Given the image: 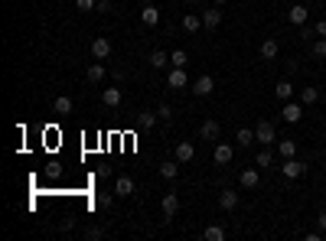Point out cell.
<instances>
[{
	"instance_id": "cell-1",
	"label": "cell",
	"mask_w": 326,
	"mask_h": 241,
	"mask_svg": "<svg viewBox=\"0 0 326 241\" xmlns=\"http://www.w3.org/2000/svg\"><path fill=\"white\" fill-rule=\"evenodd\" d=\"M254 137H258V144H261V147L277 144V130H274V124H271V121H261L258 127H254Z\"/></svg>"
},
{
	"instance_id": "cell-2",
	"label": "cell",
	"mask_w": 326,
	"mask_h": 241,
	"mask_svg": "<svg viewBox=\"0 0 326 241\" xmlns=\"http://www.w3.org/2000/svg\"><path fill=\"white\" fill-rule=\"evenodd\" d=\"M280 173L287 176V180H297V176H303L307 173V163H300L297 157H290V160H284V166H280Z\"/></svg>"
},
{
	"instance_id": "cell-3",
	"label": "cell",
	"mask_w": 326,
	"mask_h": 241,
	"mask_svg": "<svg viewBox=\"0 0 326 241\" xmlns=\"http://www.w3.org/2000/svg\"><path fill=\"white\" fill-rule=\"evenodd\" d=\"M280 118H284L287 124H297L303 118V104L300 101H284V111H280Z\"/></svg>"
},
{
	"instance_id": "cell-4",
	"label": "cell",
	"mask_w": 326,
	"mask_h": 241,
	"mask_svg": "<svg viewBox=\"0 0 326 241\" xmlns=\"http://www.w3.org/2000/svg\"><path fill=\"white\" fill-rule=\"evenodd\" d=\"M212 92H215V82H212V75H199L196 82H192V95L206 98V95H212Z\"/></svg>"
},
{
	"instance_id": "cell-5",
	"label": "cell",
	"mask_w": 326,
	"mask_h": 241,
	"mask_svg": "<svg viewBox=\"0 0 326 241\" xmlns=\"http://www.w3.org/2000/svg\"><path fill=\"white\" fill-rule=\"evenodd\" d=\"M92 56L95 59H108L111 56V39L108 36H95L92 39Z\"/></svg>"
},
{
	"instance_id": "cell-6",
	"label": "cell",
	"mask_w": 326,
	"mask_h": 241,
	"mask_svg": "<svg viewBox=\"0 0 326 241\" xmlns=\"http://www.w3.org/2000/svg\"><path fill=\"white\" fill-rule=\"evenodd\" d=\"M307 16H310V10H307L303 4H294V7L287 10V20L294 23V26H307Z\"/></svg>"
},
{
	"instance_id": "cell-7",
	"label": "cell",
	"mask_w": 326,
	"mask_h": 241,
	"mask_svg": "<svg viewBox=\"0 0 326 241\" xmlns=\"http://www.w3.org/2000/svg\"><path fill=\"white\" fill-rule=\"evenodd\" d=\"M219 23H222V7L202 10V26H206V30H219Z\"/></svg>"
},
{
	"instance_id": "cell-8",
	"label": "cell",
	"mask_w": 326,
	"mask_h": 241,
	"mask_svg": "<svg viewBox=\"0 0 326 241\" xmlns=\"http://www.w3.org/2000/svg\"><path fill=\"white\" fill-rule=\"evenodd\" d=\"M215 163L219 166H225V163H232V157H235V147L232 144H215Z\"/></svg>"
},
{
	"instance_id": "cell-9",
	"label": "cell",
	"mask_w": 326,
	"mask_h": 241,
	"mask_svg": "<svg viewBox=\"0 0 326 241\" xmlns=\"http://www.w3.org/2000/svg\"><path fill=\"white\" fill-rule=\"evenodd\" d=\"M238 180H242V186H245V189H254V186L261 183V173H258V166H248V169H242V176H238Z\"/></svg>"
},
{
	"instance_id": "cell-10",
	"label": "cell",
	"mask_w": 326,
	"mask_h": 241,
	"mask_svg": "<svg viewBox=\"0 0 326 241\" xmlns=\"http://www.w3.org/2000/svg\"><path fill=\"white\" fill-rule=\"evenodd\" d=\"M140 23H144V26H157V23H160V10H157L154 4H144V10H140Z\"/></svg>"
},
{
	"instance_id": "cell-11",
	"label": "cell",
	"mask_w": 326,
	"mask_h": 241,
	"mask_svg": "<svg viewBox=\"0 0 326 241\" xmlns=\"http://www.w3.org/2000/svg\"><path fill=\"white\" fill-rule=\"evenodd\" d=\"M192 157H196V147H192L189 140H180V144H176V160H180V163H189Z\"/></svg>"
},
{
	"instance_id": "cell-12",
	"label": "cell",
	"mask_w": 326,
	"mask_h": 241,
	"mask_svg": "<svg viewBox=\"0 0 326 241\" xmlns=\"http://www.w3.org/2000/svg\"><path fill=\"white\" fill-rule=\"evenodd\" d=\"M131 192H134V180H131V176H118V183H114V195L127 199Z\"/></svg>"
},
{
	"instance_id": "cell-13",
	"label": "cell",
	"mask_w": 326,
	"mask_h": 241,
	"mask_svg": "<svg viewBox=\"0 0 326 241\" xmlns=\"http://www.w3.org/2000/svg\"><path fill=\"white\" fill-rule=\"evenodd\" d=\"M176 209H180V195H176V192H166V195H163V218H173Z\"/></svg>"
},
{
	"instance_id": "cell-14",
	"label": "cell",
	"mask_w": 326,
	"mask_h": 241,
	"mask_svg": "<svg viewBox=\"0 0 326 241\" xmlns=\"http://www.w3.org/2000/svg\"><path fill=\"white\" fill-rule=\"evenodd\" d=\"M166 85H170V88H186V85H189V78H186V72H183V69H176V65H173V72L166 75Z\"/></svg>"
},
{
	"instance_id": "cell-15",
	"label": "cell",
	"mask_w": 326,
	"mask_h": 241,
	"mask_svg": "<svg viewBox=\"0 0 326 241\" xmlns=\"http://www.w3.org/2000/svg\"><path fill=\"white\" fill-rule=\"evenodd\" d=\"M199 137H202V140H219V121H202Z\"/></svg>"
},
{
	"instance_id": "cell-16",
	"label": "cell",
	"mask_w": 326,
	"mask_h": 241,
	"mask_svg": "<svg viewBox=\"0 0 326 241\" xmlns=\"http://www.w3.org/2000/svg\"><path fill=\"white\" fill-rule=\"evenodd\" d=\"M121 98H124V95H121V88H104V92H101V101L108 104V108H118Z\"/></svg>"
},
{
	"instance_id": "cell-17",
	"label": "cell",
	"mask_w": 326,
	"mask_h": 241,
	"mask_svg": "<svg viewBox=\"0 0 326 241\" xmlns=\"http://www.w3.org/2000/svg\"><path fill=\"white\" fill-rule=\"evenodd\" d=\"M219 205H222L225 212H232V209H238V192H232V189H225L222 195H219Z\"/></svg>"
},
{
	"instance_id": "cell-18",
	"label": "cell",
	"mask_w": 326,
	"mask_h": 241,
	"mask_svg": "<svg viewBox=\"0 0 326 241\" xmlns=\"http://www.w3.org/2000/svg\"><path fill=\"white\" fill-rule=\"evenodd\" d=\"M277 52H280L277 39H264L261 42V59H277Z\"/></svg>"
},
{
	"instance_id": "cell-19",
	"label": "cell",
	"mask_w": 326,
	"mask_h": 241,
	"mask_svg": "<svg viewBox=\"0 0 326 241\" xmlns=\"http://www.w3.org/2000/svg\"><path fill=\"white\" fill-rule=\"evenodd\" d=\"M254 140H258V137H254V130H251V127H242L238 134H235V144H238V147H251Z\"/></svg>"
},
{
	"instance_id": "cell-20",
	"label": "cell",
	"mask_w": 326,
	"mask_h": 241,
	"mask_svg": "<svg viewBox=\"0 0 326 241\" xmlns=\"http://www.w3.org/2000/svg\"><path fill=\"white\" fill-rule=\"evenodd\" d=\"M202 241H225V228H219V225L202 228Z\"/></svg>"
},
{
	"instance_id": "cell-21",
	"label": "cell",
	"mask_w": 326,
	"mask_h": 241,
	"mask_svg": "<svg viewBox=\"0 0 326 241\" xmlns=\"http://www.w3.org/2000/svg\"><path fill=\"white\" fill-rule=\"evenodd\" d=\"M104 75H108V72H104V65H101V59L98 62H95V65H88V82H95V85H101V78Z\"/></svg>"
},
{
	"instance_id": "cell-22",
	"label": "cell",
	"mask_w": 326,
	"mask_h": 241,
	"mask_svg": "<svg viewBox=\"0 0 326 241\" xmlns=\"http://www.w3.org/2000/svg\"><path fill=\"white\" fill-rule=\"evenodd\" d=\"M199 26H202V16H196V13L183 16V30H186V33H199Z\"/></svg>"
},
{
	"instance_id": "cell-23",
	"label": "cell",
	"mask_w": 326,
	"mask_h": 241,
	"mask_svg": "<svg viewBox=\"0 0 326 241\" xmlns=\"http://www.w3.org/2000/svg\"><path fill=\"white\" fill-rule=\"evenodd\" d=\"M277 150H280V157H284V160L297 157V144H294V140H284V137H280V140H277Z\"/></svg>"
},
{
	"instance_id": "cell-24",
	"label": "cell",
	"mask_w": 326,
	"mask_h": 241,
	"mask_svg": "<svg viewBox=\"0 0 326 241\" xmlns=\"http://www.w3.org/2000/svg\"><path fill=\"white\" fill-rule=\"evenodd\" d=\"M150 65H154V69H166V65H170V56L160 52V49H154V52H150Z\"/></svg>"
},
{
	"instance_id": "cell-25",
	"label": "cell",
	"mask_w": 326,
	"mask_h": 241,
	"mask_svg": "<svg viewBox=\"0 0 326 241\" xmlns=\"http://www.w3.org/2000/svg\"><path fill=\"white\" fill-rule=\"evenodd\" d=\"M274 95H277V101H290V95H294V85H290V82H277Z\"/></svg>"
},
{
	"instance_id": "cell-26",
	"label": "cell",
	"mask_w": 326,
	"mask_h": 241,
	"mask_svg": "<svg viewBox=\"0 0 326 241\" xmlns=\"http://www.w3.org/2000/svg\"><path fill=\"white\" fill-rule=\"evenodd\" d=\"M316 98H320V88H303L300 92V104L307 108V104H316Z\"/></svg>"
},
{
	"instance_id": "cell-27",
	"label": "cell",
	"mask_w": 326,
	"mask_h": 241,
	"mask_svg": "<svg viewBox=\"0 0 326 241\" xmlns=\"http://www.w3.org/2000/svg\"><path fill=\"white\" fill-rule=\"evenodd\" d=\"M157 121H160V114H157V111H144V114L137 118V124H140V127H154Z\"/></svg>"
},
{
	"instance_id": "cell-28",
	"label": "cell",
	"mask_w": 326,
	"mask_h": 241,
	"mask_svg": "<svg viewBox=\"0 0 326 241\" xmlns=\"http://www.w3.org/2000/svg\"><path fill=\"white\" fill-rule=\"evenodd\" d=\"M170 62L176 69H186V62H189V56H186V49H173V56H170Z\"/></svg>"
},
{
	"instance_id": "cell-29",
	"label": "cell",
	"mask_w": 326,
	"mask_h": 241,
	"mask_svg": "<svg viewBox=\"0 0 326 241\" xmlns=\"http://www.w3.org/2000/svg\"><path fill=\"white\" fill-rule=\"evenodd\" d=\"M56 114H72V98H56Z\"/></svg>"
},
{
	"instance_id": "cell-30",
	"label": "cell",
	"mask_w": 326,
	"mask_h": 241,
	"mask_svg": "<svg viewBox=\"0 0 326 241\" xmlns=\"http://www.w3.org/2000/svg\"><path fill=\"white\" fill-rule=\"evenodd\" d=\"M271 163H274V157H271V150H261V154L254 157V166H261V169H264V166H271Z\"/></svg>"
},
{
	"instance_id": "cell-31",
	"label": "cell",
	"mask_w": 326,
	"mask_h": 241,
	"mask_svg": "<svg viewBox=\"0 0 326 241\" xmlns=\"http://www.w3.org/2000/svg\"><path fill=\"white\" fill-rule=\"evenodd\" d=\"M176 169H180L176 163H160V176L163 180H176Z\"/></svg>"
},
{
	"instance_id": "cell-32",
	"label": "cell",
	"mask_w": 326,
	"mask_h": 241,
	"mask_svg": "<svg viewBox=\"0 0 326 241\" xmlns=\"http://www.w3.org/2000/svg\"><path fill=\"white\" fill-rule=\"evenodd\" d=\"M310 52H313V56H316V59H326V36H323V39H316V42H313V49H310Z\"/></svg>"
},
{
	"instance_id": "cell-33",
	"label": "cell",
	"mask_w": 326,
	"mask_h": 241,
	"mask_svg": "<svg viewBox=\"0 0 326 241\" xmlns=\"http://www.w3.org/2000/svg\"><path fill=\"white\" fill-rule=\"evenodd\" d=\"M157 114H160V121H173V108H170V104H160Z\"/></svg>"
},
{
	"instance_id": "cell-34",
	"label": "cell",
	"mask_w": 326,
	"mask_h": 241,
	"mask_svg": "<svg viewBox=\"0 0 326 241\" xmlns=\"http://www.w3.org/2000/svg\"><path fill=\"white\" fill-rule=\"evenodd\" d=\"M95 4H98V0H75L78 10H95Z\"/></svg>"
},
{
	"instance_id": "cell-35",
	"label": "cell",
	"mask_w": 326,
	"mask_h": 241,
	"mask_svg": "<svg viewBox=\"0 0 326 241\" xmlns=\"http://www.w3.org/2000/svg\"><path fill=\"white\" fill-rule=\"evenodd\" d=\"M111 202H114V199H111L108 192H98V205H101V209H111Z\"/></svg>"
},
{
	"instance_id": "cell-36",
	"label": "cell",
	"mask_w": 326,
	"mask_h": 241,
	"mask_svg": "<svg viewBox=\"0 0 326 241\" xmlns=\"http://www.w3.org/2000/svg\"><path fill=\"white\" fill-rule=\"evenodd\" d=\"M95 10H98V13H108V10H111V0H98V4H95Z\"/></svg>"
},
{
	"instance_id": "cell-37",
	"label": "cell",
	"mask_w": 326,
	"mask_h": 241,
	"mask_svg": "<svg viewBox=\"0 0 326 241\" xmlns=\"http://www.w3.org/2000/svg\"><path fill=\"white\" fill-rule=\"evenodd\" d=\"M111 75L118 78V82H124V75H127V72H124V65H114V69H111Z\"/></svg>"
},
{
	"instance_id": "cell-38",
	"label": "cell",
	"mask_w": 326,
	"mask_h": 241,
	"mask_svg": "<svg viewBox=\"0 0 326 241\" xmlns=\"http://www.w3.org/2000/svg\"><path fill=\"white\" fill-rule=\"evenodd\" d=\"M316 228H320L323 235H326V212H320V215H316Z\"/></svg>"
},
{
	"instance_id": "cell-39",
	"label": "cell",
	"mask_w": 326,
	"mask_h": 241,
	"mask_svg": "<svg viewBox=\"0 0 326 241\" xmlns=\"http://www.w3.org/2000/svg\"><path fill=\"white\" fill-rule=\"evenodd\" d=\"M313 33H316V36H326V20L316 23V26H313Z\"/></svg>"
},
{
	"instance_id": "cell-40",
	"label": "cell",
	"mask_w": 326,
	"mask_h": 241,
	"mask_svg": "<svg viewBox=\"0 0 326 241\" xmlns=\"http://www.w3.org/2000/svg\"><path fill=\"white\" fill-rule=\"evenodd\" d=\"M323 238V231L320 228H316V231H307V241H320Z\"/></svg>"
},
{
	"instance_id": "cell-41",
	"label": "cell",
	"mask_w": 326,
	"mask_h": 241,
	"mask_svg": "<svg viewBox=\"0 0 326 241\" xmlns=\"http://www.w3.org/2000/svg\"><path fill=\"white\" fill-rule=\"evenodd\" d=\"M228 4V0H215V7H225Z\"/></svg>"
},
{
	"instance_id": "cell-42",
	"label": "cell",
	"mask_w": 326,
	"mask_h": 241,
	"mask_svg": "<svg viewBox=\"0 0 326 241\" xmlns=\"http://www.w3.org/2000/svg\"><path fill=\"white\" fill-rule=\"evenodd\" d=\"M186 4H199V0H186Z\"/></svg>"
},
{
	"instance_id": "cell-43",
	"label": "cell",
	"mask_w": 326,
	"mask_h": 241,
	"mask_svg": "<svg viewBox=\"0 0 326 241\" xmlns=\"http://www.w3.org/2000/svg\"><path fill=\"white\" fill-rule=\"evenodd\" d=\"M144 4H154V0H144Z\"/></svg>"
}]
</instances>
